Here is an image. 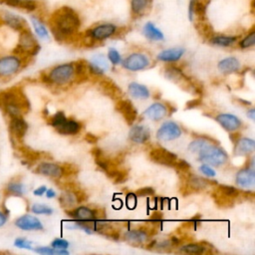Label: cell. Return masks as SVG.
Masks as SVG:
<instances>
[{"instance_id":"20","label":"cell","mask_w":255,"mask_h":255,"mask_svg":"<svg viewBox=\"0 0 255 255\" xmlns=\"http://www.w3.org/2000/svg\"><path fill=\"white\" fill-rule=\"evenodd\" d=\"M3 20L6 23V25H8L10 28H12L14 30L21 31L26 28L25 19L17 14L5 11L3 14Z\"/></svg>"},{"instance_id":"22","label":"cell","mask_w":255,"mask_h":255,"mask_svg":"<svg viewBox=\"0 0 255 255\" xmlns=\"http://www.w3.org/2000/svg\"><path fill=\"white\" fill-rule=\"evenodd\" d=\"M217 67L223 74H232L239 70L240 62L236 57H227L219 61Z\"/></svg>"},{"instance_id":"5","label":"cell","mask_w":255,"mask_h":255,"mask_svg":"<svg viewBox=\"0 0 255 255\" xmlns=\"http://www.w3.org/2000/svg\"><path fill=\"white\" fill-rule=\"evenodd\" d=\"M118 27L113 23H102L87 31L86 36L91 41H103L117 33Z\"/></svg>"},{"instance_id":"19","label":"cell","mask_w":255,"mask_h":255,"mask_svg":"<svg viewBox=\"0 0 255 255\" xmlns=\"http://www.w3.org/2000/svg\"><path fill=\"white\" fill-rule=\"evenodd\" d=\"M89 65V71L95 75H103L109 68L107 59L103 55H95Z\"/></svg>"},{"instance_id":"58","label":"cell","mask_w":255,"mask_h":255,"mask_svg":"<svg viewBox=\"0 0 255 255\" xmlns=\"http://www.w3.org/2000/svg\"><path fill=\"white\" fill-rule=\"evenodd\" d=\"M45 193H46V195H47L48 198H53V197L56 196V192H55L53 189H47Z\"/></svg>"},{"instance_id":"16","label":"cell","mask_w":255,"mask_h":255,"mask_svg":"<svg viewBox=\"0 0 255 255\" xmlns=\"http://www.w3.org/2000/svg\"><path fill=\"white\" fill-rule=\"evenodd\" d=\"M236 182L242 187H251L255 183V171L253 167H245L236 173Z\"/></svg>"},{"instance_id":"3","label":"cell","mask_w":255,"mask_h":255,"mask_svg":"<svg viewBox=\"0 0 255 255\" xmlns=\"http://www.w3.org/2000/svg\"><path fill=\"white\" fill-rule=\"evenodd\" d=\"M74 75H75L74 64L66 63V64H61L54 67L49 73L48 80L52 83L63 85L71 81Z\"/></svg>"},{"instance_id":"38","label":"cell","mask_w":255,"mask_h":255,"mask_svg":"<svg viewBox=\"0 0 255 255\" xmlns=\"http://www.w3.org/2000/svg\"><path fill=\"white\" fill-rule=\"evenodd\" d=\"M31 210L35 214H45V215H50L53 213V209L45 204L41 203H35L31 206Z\"/></svg>"},{"instance_id":"24","label":"cell","mask_w":255,"mask_h":255,"mask_svg":"<svg viewBox=\"0 0 255 255\" xmlns=\"http://www.w3.org/2000/svg\"><path fill=\"white\" fill-rule=\"evenodd\" d=\"M184 52L185 50L181 47L166 49L158 53L157 59L163 62H175V61H178L183 56Z\"/></svg>"},{"instance_id":"27","label":"cell","mask_w":255,"mask_h":255,"mask_svg":"<svg viewBox=\"0 0 255 255\" xmlns=\"http://www.w3.org/2000/svg\"><path fill=\"white\" fill-rule=\"evenodd\" d=\"M55 128L61 134H76L80 131L81 125L74 120L66 119L65 122H63L61 125H59Z\"/></svg>"},{"instance_id":"57","label":"cell","mask_w":255,"mask_h":255,"mask_svg":"<svg viewBox=\"0 0 255 255\" xmlns=\"http://www.w3.org/2000/svg\"><path fill=\"white\" fill-rule=\"evenodd\" d=\"M6 221H7V215L0 211V227L3 226L6 223Z\"/></svg>"},{"instance_id":"33","label":"cell","mask_w":255,"mask_h":255,"mask_svg":"<svg viewBox=\"0 0 255 255\" xmlns=\"http://www.w3.org/2000/svg\"><path fill=\"white\" fill-rule=\"evenodd\" d=\"M31 22H32V25H33L34 30H35L36 34L38 35V37L43 40H48L49 32H48V29L46 28V26L44 25V23L36 16L31 17Z\"/></svg>"},{"instance_id":"17","label":"cell","mask_w":255,"mask_h":255,"mask_svg":"<svg viewBox=\"0 0 255 255\" xmlns=\"http://www.w3.org/2000/svg\"><path fill=\"white\" fill-rule=\"evenodd\" d=\"M255 141L250 137H240L235 142L234 153L235 155H247L254 151Z\"/></svg>"},{"instance_id":"51","label":"cell","mask_w":255,"mask_h":255,"mask_svg":"<svg viewBox=\"0 0 255 255\" xmlns=\"http://www.w3.org/2000/svg\"><path fill=\"white\" fill-rule=\"evenodd\" d=\"M173 245H174V243L172 242V240L168 239V240H163V241L157 243L156 245H154V247H157V249H165L166 250V249L172 247Z\"/></svg>"},{"instance_id":"23","label":"cell","mask_w":255,"mask_h":255,"mask_svg":"<svg viewBox=\"0 0 255 255\" xmlns=\"http://www.w3.org/2000/svg\"><path fill=\"white\" fill-rule=\"evenodd\" d=\"M164 76L166 79H168L169 81L177 84V85H181V87H186L188 82V79L185 77V75L177 68L175 67H168L166 68L165 72H164Z\"/></svg>"},{"instance_id":"61","label":"cell","mask_w":255,"mask_h":255,"mask_svg":"<svg viewBox=\"0 0 255 255\" xmlns=\"http://www.w3.org/2000/svg\"><path fill=\"white\" fill-rule=\"evenodd\" d=\"M240 138V134L239 133H233V134H230V139L235 143L238 139Z\"/></svg>"},{"instance_id":"6","label":"cell","mask_w":255,"mask_h":255,"mask_svg":"<svg viewBox=\"0 0 255 255\" xmlns=\"http://www.w3.org/2000/svg\"><path fill=\"white\" fill-rule=\"evenodd\" d=\"M149 158L158 164L166 166H173L177 160L176 154L163 147H156L150 150Z\"/></svg>"},{"instance_id":"35","label":"cell","mask_w":255,"mask_h":255,"mask_svg":"<svg viewBox=\"0 0 255 255\" xmlns=\"http://www.w3.org/2000/svg\"><path fill=\"white\" fill-rule=\"evenodd\" d=\"M35 251L37 253L44 254V255H68L69 254V252L66 251V249H56L54 247H45V246L37 247Z\"/></svg>"},{"instance_id":"9","label":"cell","mask_w":255,"mask_h":255,"mask_svg":"<svg viewBox=\"0 0 255 255\" xmlns=\"http://www.w3.org/2000/svg\"><path fill=\"white\" fill-rule=\"evenodd\" d=\"M21 66V61L16 56H6L0 59V76L8 77L15 74Z\"/></svg>"},{"instance_id":"34","label":"cell","mask_w":255,"mask_h":255,"mask_svg":"<svg viewBox=\"0 0 255 255\" xmlns=\"http://www.w3.org/2000/svg\"><path fill=\"white\" fill-rule=\"evenodd\" d=\"M60 203L65 207H72L77 203V197L74 191L68 190L64 192L60 197Z\"/></svg>"},{"instance_id":"13","label":"cell","mask_w":255,"mask_h":255,"mask_svg":"<svg viewBox=\"0 0 255 255\" xmlns=\"http://www.w3.org/2000/svg\"><path fill=\"white\" fill-rule=\"evenodd\" d=\"M69 216L74 218L76 221H90L98 218L97 212L87 206H80L72 211H68Z\"/></svg>"},{"instance_id":"39","label":"cell","mask_w":255,"mask_h":255,"mask_svg":"<svg viewBox=\"0 0 255 255\" xmlns=\"http://www.w3.org/2000/svg\"><path fill=\"white\" fill-rule=\"evenodd\" d=\"M255 44V31L252 30L249 34H247L240 42H239V46L242 49H246V48H250L253 47Z\"/></svg>"},{"instance_id":"1","label":"cell","mask_w":255,"mask_h":255,"mask_svg":"<svg viewBox=\"0 0 255 255\" xmlns=\"http://www.w3.org/2000/svg\"><path fill=\"white\" fill-rule=\"evenodd\" d=\"M51 31L58 41H65L75 35L81 27L79 14L69 6H63L51 17Z\"/></svg>"},{"instance_id":"12","label":"cell","mask_w":255,"mask_h":255,"mask_svg":"<svg viewBox=\"0 0 255 255\" xmlns=\"http://www.w3.org/2000/svg\"><path fill=\"white\" fill-rule=\"evenodd\" d=\"M216 121L224 129L228 131H234L242 125L240 119L232 114H219L216 116Z\"/></svg>"},{"instance_id":"54","label":"cell","mask_w":255,"mask_h":255,"mask_svg":"<svg viewBox=\"0 0 255 255\" xmlns=\"http://www.w3.org/2000/svg\"><path fill=\"white\" fill-rule=\"evenodd\" d=\"M198 106H200V100L199 99H194L192 101L187 102V104H186L187 109H193V108L198 107Z\"/></svg>"},{"instance_id":"18","label":"cell","mask_w":255,"mask_h":255,"mask_svg":"<svg viewBox=\"0 0 255 255\" xmlns=\"http://www.w3.org/2000/svg\"><path fill=\"white\" fill-rule=\"evenodd\" d=\"M166 114L167 109L161 103H154L143 112V115L152 121H159L163 119L166 116Z\"/></svg>"},{"instance_id":"50","label":"cell","mask_w":255,"mask_h":255,"mask_svg":"<svg viewBox=\"0 0 255 255\" xmlns=\"http://www.w3.org/2000/svg\"><path fill=\"white\" fill-rule=\"evenodd\" d=\"M173 166H175L176 168H178L179 170H181V171H187L188 169H189V167H190V165H189V163L187 162V161H185V160H183V159H180V160H176L175 161V163H174V165Z\"/></svg>"},{"instance_id":"59","label":"cell","mask_w":255,"mask_h":255,"mask_svg":"<svg viewBox=\"0 0 255 255\" xmlns=\"http://www.w3.org/2000/svg\"><path fill=\"white\" fill-rule=\"evenodd\" d=\"M151 219H152L153 221L158 222L159 220L162 219V214H161V213H154V214L151 216Z\"/></svg>"},{"instance_id":"15","label":"cell","mask_w":255,"mask_h":255,"mask_svg":"<svg viewBox=\"0 0 255 255\" xmlns=\"http://www.w3.org/2000/svg\"><path fill=\"white\" fill-rule=\"evenodd\" d=\"M37 173L46 175V176H51V177H61L64 174V169L62 166H60L59 164L56 163H52V162H41L37 169H36Z\"/></svg>"},{"instance_id":"7","label":"cell","mask_w":255,"mask_h":255,"mask_svg":"<svg viewBox=\"0 0 255 255\" xmlns=\"http://www.w3.org/2000/svg\"><path fill=\"white\" fill-rule=\"evenodd\" d=\"M181 128L176 123L172 121H167L160 126L156 132V136L158 139L166 141L178 138L181 135Z\"/></svg>"},{"instance_id":"29","label":"cell","mask_w":255,"mask_h":255,"mask_svg":"<svg viewBox=\"0 0 255 255\" xmlns=\"http://www.w3.org/2000/svg\"><path fill=\"white\" fill-rule=\"evenodd\" d=\"M128 94L135 99H147L150 96L149 90L145 86L135 82L130 83L128 85Z\"/></svg>"},{"instance_id":"44","label":"cell","mask_w":255,"mask_h":255,"mask_svg":"<svg viewBox=\"0 0 255 255\" xmlns=\"http://www.w3.org/2000/svg\"><path fill=\"white\" fill-rule=\"evenodd\" d=\"M19 8L27 11H34L37 8V3L35 0H20Z\"/></svg>"},{"instance_id":"11","label":"cell","mask_w":255,"mask_h":255,"mask_svg":"<svg viewBox=\"0 0 255 255\" xmlns=\"http://www.w3.org/2000/svg\"><path fill=\"white\" fill-rule=\"evenodd\" d=\"M15 225L22 230H42L43 225L41 221L33 215H22L15 220Z\"/></svg>"},{"instance_id":"49","label":"cell","mask_w":255,"mask_h":255,"mask_svg":"<svg viewBox=\"0 0 255 255\" xmlns=\"http://www.w3.org/2000/svg\"><path fill=\"white\" fill-rule=\"evenodd\" d=\"M154 193V189L151 187H143V188H139L135 191V195L136 196H149L152 195Z\"/></svg>"},{"instance_id":"10","label":"cell","mask_w":255,"mask_h":255,"mask_svg":"<svg viewBox=\"0 0 255 255\" xmlns=\"http://www.w3.org/2000/svg\"><path fill=\"white\" fill-rule=\"evenodd\" d=\"M116 110L123 116V118L126 120V122L128 125L133 124V122L136 119V116H137L136 109L128 100L119 101L116 105Z\"/></svg>"},{"instance_id":"48","label":"cell","mask_w":255,"mask_h":255,"mask_svg":"<svg viewBox=\"0 0 255 255\" xmlns=\"http://www.w3.org/2000/svg\"><path fill=\"white\" fill-rule=\"evenodd\" d=\"M199 169H200V171H201L204 175H206L207 177H212V176H215V174H216L215 170H214L212 167H210L207 163L202 164V165L199 167Z\"/></svg>"},{"instance_id":"52","label":"cell","mask_w":255,"mask_h":255,"mask_svg":"<svg viewBox=\"0 0 255 255\" xmlns=\"http://www.w3.org/2000/svg\"><path fill=\"white\" fill-rule=\"evenodd\" d=\"M127 205H128L130 209H132V208L135 207V205H136L135 194H133V193H128V194L127 195Z\"/></svg>"},{"instance_id":"14","label":"cell","mask_w":255,"mask_h":255,"mask_svg":"<svg viewBox=\"0 0 255 255\" xmlns=\"http://www.w3.org/2000/svg\"><path fill=\"white\" fill-rule=\"evenodd\" d=\"M150 132L147 127L142 125L133 126L128 132V137L135 143H143L149 138Z\"/></svg>"},{"instance_id":"32","label":"cell","mask_w":255,"mask_h":255,"mask_svg":"<svg viewBox=\"0 0 255 255\" xmlns=\"http://www.w3.org/2000/svg\"><path fill=\"white\" fill-rule=\"evenodd\" d=\"M237 41L236 36H226V35H216L210 38V43L215 46L229 47Z\"/></svg>"},{"instance_id":"8","label":"cell","mask_w":255,"mask_h":255,"mask_svg":"<svg viewBox=\"0 0 255 255\" xmlns=\"http://www.w3.org/2000/svg\"><path fill=\"white\" fill-rule=\"evenodd\" d=\"M148 65H149V60L142 53H132L129 56H128L123 62V66L129 71L143 70Z\"/></svg>"},{"instance_id":"36","label":"cell","mask_w":255,"mask_h":255,"mask_svg":"<svg viewBox=\"0 0 255 255\" xmlns=\"http://www.w3.org/2000/svg\"><path fill=\"white\" fill-rule=\"evenodd\" d=\"M204 250H205V247L203 245L197 244V243L186 244L180 248L181 252L189 253V254H201L204 252Z\"/></svg>"},{"instance_id":"40","label":"cell","mask_w":255,"mask_h":255,"mask_svg":"<svg viewBox=\"0 0 255 255\" xmlns=\"http://www.w3.org/2000/svg\"><path fill=\"white\" fill-rule=\"evenodd\" d=\"M115 183H121L127 180L128 178V171L127 170H119V169H115L114 171L111 172V174L109 175Z\"/></svg>"},{"instance_id":"25","label":"cell","mask_w":255,"mask_h":255,"mask_svg":"<svg viewBox=\"0 0 255 255\" xmlns=\"http://www.w3.org/2000/svg\"><path fill=\"white\" fill-rule=\"evenodd\" d=\"M10 129L14 135L21 138L25 135L28 129V124L25 122V120L21 116L14 117L10 122Z\"/></svg>"},{"instance_id":"55","label":"cell","mask_w":255,"mask_h":255,"mask_svg":"<svg viewBox=\"0 0 255 255\" xmlns=\"http://www.w3.org/2000/svg\"><path fill=\"white\" fill-rule=\"evenodd\" d=\"M46 190H47V187L44 186V185H42V186L36 188L33 193H34L35 195H37V196H41V195H43V194L46 192Z\"/></svg>"},{"instance_id":"31","label":"cell","mask_w":255,"mask_h":255,"mask_svg":"<svg viewBox=\"0 0 255 255\" xmlns=\"http://www.w3.org/2000/svg\"><path fill=\"white\" fill-rule=\"evenodd\" d=\"M151 0H130V10L134 16L143 15L149 8Z\"/></svg>"},{"instance_id":"2","label":"cell","mask_w":255,"mask_h":255,"mask_svg":"<svg viewBox=\"0 0 255 255\" xmlns=\"http://www.w3.org/2000/svg\"><path fill=\"white\" fill-rule=\"evenodd\" d=\"M188 148L190 151L198 153L199 160L213 166L222 165L228 159L225 150L213 143L208 137L195 138L189 143Z\"/></svg>"},{"instance_id":"45","label":"cell","mask_w":255,"mask_h":255,"mask_svg":"<svg viewBox=\"0 0 255 255\" xmlns=\"http://www.w3.org/2000/svg\"><path fill=\"white\" fill-rule=\"evenodd\" d=\"M205 11H206V4H204L202 1L199 0H195V4H194V15H198L199 17H202L205 15Z\"/></svg>"},{"instance_id":"41","label":"cell","mask_w":255,"mask_h":255,"mask_svg":"<svg viewBox=\"0 0 255 255\" xmlns=\"http://www.w3.org/2000/svg\"><path fill=\"white\" fill-rule=\"evenodd\" d=\"M217 190H219L221 193H223L226 196H229L231 198H236L239 195L238 189H236L235 187L230 186V185H219Z\"/></svg>"},{"instance_id":"26","label":"cell","mask_w":255,"mask_h":255,"mask_svg":"<svg viewBox=\"0 0 255 255\" xmlns=\"http://www.w3.org/2000/svg\"><path fill=\"white\" fill-rule=\"evenodd\" d=\"M143 35L150 41H162L164 35L159 28H157L152 22H146L142 27Z\"/></svg>"},{"instance_id":"28","label":"cell","mask_w":255,"mask_h":255,"mask_svg":"<svg viewBox=\"0 0 255 255\" xmlns=\"http://www.w3.org/2000/svg\"><path fill=\"white\" fill-rule=\"evenodd\" d=\"M210 182H213V181H210L208 179H205L203 177H198V176H193V175H190L187 180H186V187L191 191H199V190H202V189H205L208 184H213V183H210Z\"/></svg>"},{"instance_id":"47","label":"cell","mask_w":255,"mask_h":255,"mask_svg":"<svg viewBox=\"0 0 255 255\" xmlns=\"http://www.w3.org/2000/svg\"><path fill=\"white\" fill-rule=\"evenodd\" d=\"M52 247L56 249H67L69 247V242L62 238H57L51 243Z\"/></svg>"},{"instance_id":"43","label":"cell","mask_w":255,"mask_h":255,"mask_svg":"<svg viewBox=\"0 0 255 255\" xmlns=\"http://www.w3.org/2000/svg\"><path fill=\"white\" fill-rule=\"evenodd\" d=\"M66 116H65V114L63 113V112H58V113H56L52 118H51V122H50V124L54 127V128H56V127H58L59 125H61L63 122H65L66 121Z\"/></svg>"},{"instance_id":"30","label":"cell","mask_w":255,"mask_h":255,"mask_svg":"<svg viewBox=\"0 0 255 255\" xmlns=\"http://www.w3.org/2000/svg\"><path fill=\"white\" fill-rule=\"evenodd\" d=\"M148 235L144 230H128L125 233V239L133 244H139L146 241Z\"/></svg>"},{"instance_id":"46","label":"cell","mask_w":255,"mask_h":255,"mask_svg":"<svg viewBox=\"0 0 255 255\" xmlns=\"http://www.w3.org/2000/svg\"><path fill=\"white\" fill-rule=\"evenodd\" d=\"M14 245L18 248H23V249H32V243L28 241L25 238H16L14 241Z\"/></svg>"},{"instance_id":"4","label":"cell","mask_w":255,"mask_h":255,"mask_svg":"<svg viewBox=\"0 0 255 255\" xmlns=\"http://www.w3.org/2000/svg\"><path fill=\"white\" fill-rule=\"evenodd\" d=\"M17 48L22 53H28L32 56H35L40 51L41 47L38 45L36 38L30 32V30L25 28L20 31L19 43Z\"/></svg>"},{"instance_id":"42","label":"cell","mask_w":255,"mask_h":255,"mask_svg":"<svg viewBox=\"0 0 255 255\" xmlns=\"http://www.w3.org/2000/svg\"><path fill=\"white\" fill-rule=\"evenodd\" d=\"M108 58H109V60L111 61V63H112L113 65H118V64H120V63H121V60H122L120 53H119L118 50L115 49V48H110V49H109Z\"/></svg>"},{"instance_id":"60","label":"cell","mask_w":255,"mask_h":255,"mask_svg":"<svg viewBox=\"0 0 255 255\" xmlns=\"http://www.w3.org/2000/svg\"><path fill=\"white\" fill-rule=\"evenodd\" d=\"M247 116H248L252 121H254V120H255V110H254V109L249 110V111L247 112Z\"/></svg>"},{"instance_id":"21","label":"cell","mask_w":255,"mask_h":255,"mask_svg":"<svg viewBox=\"0 0 255 255\" xmlns=\"http://www.w3.org/2000/svg\"><path fill=\"white\" fill-rule=\"evenodd\" d=\"M100 88L106 96L112 98L113 100H119L123 95L121 89L113 81L109 79L102 80L100 82Z\"/></svg>"},{"instance_id":"53","label":"cell","mask_w":255,"mask_h":255,"mask_svg":"<svg viewBox=\"0 0 255 255\" xmlns=\"http://www.w3.org/2000/svg\"><path fill=\"white\" fill-rule=\"evenodd\" d=\"M194 4H195V0H189L188 12H187L189 21H193V17H194Z\"/></svg>"},{"instance_id":"37","label":"cell","mask_w":255,"mask_h":255,"mask_svg":"<svg viewBox=\"0 0 255 255\" xmlns=\"http://www.w3.org/2000/svg\"><path fill=\"white\" fill-rule=\"evenodd\" d=\"M7 190L17 196H21L26 192V186L21 182H10L7 185Z\"/></svg>"},{"instance_id":"56","label":"cell","mask_w":255,"mask_h":255,"mask_svg":"<svg viewBox=\"0 0 255 255\" xmlns=\"http://www.w3.org/2000/svg\"><path fill=\"white\" fill-rule=\"evenodd\" d=\"M86 140H88V141L91 142V143H96L97 140H98V138H97L96 135H94V134H92V133H87V134H86Z\"/></svg>"}]
</instances>
